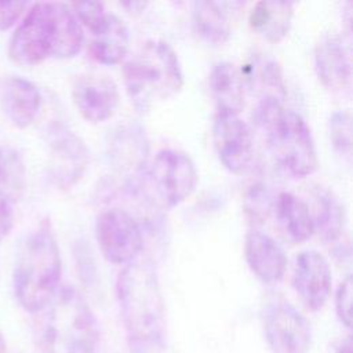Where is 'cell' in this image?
<instances>
[{
  "instance_id": "cell-28",
  "label": "cell",
  "mask_w": 353,
  "mask_h": 353,
  "mask_svg": "<svg viewBox=\"0 0 353 353\" xmlns=\"http://www.w3.org/2000/svg\"><path fill=\"white\" fill-rule=\"evenodd\" d=\"M335 312L339 321L350 328L352 327V277L346 279L339 284L335 294Z\"/></svg>"
},
{
  "instance_id": "cell-32",
  "label": "cell",
  "mask_w": 353,
  "mask_h": 353,
  "mask_svg": "<svg viewBox=\"0 0 353 353\" xmlns=\"http://www.w3.org/2000/svg\"><path fill=\"white\" fill-rule=\"evenodd\" d=\"M0 353H6V341L0 332Z\"/></svg>"
},
{
  "instance_id": "cell-20",
  "label": "cell",
  "mask_w": 353,
  "mask_h": 353,
  "mask_svg": "<svg viewBox=\"0 0 353 353\" xmlns=\"http://www.w3.org/2000/svg\"><path fill=\"white\" fill-rule=\"evenodd\" d=\"M273 208L283 232L292 243H303L313 234V215L307 204L295 194L280 193L274 200Z\"/></svg>"
},
{
  "instance_id": "cell-26",
  "label": "cell",
  "mask_w": 353,
  "mask_h": 353,
  "mask_svg": "<svg viewBox=\"0 0 353 353\" xmlns=\"http://www.w3.org/2000/svg\"><path fill=\"white\" fill-rule=\"evenodd\" d=\"M274 207V201L263 183H255L244 197V211L252 223H263Z\"/></svg>"
},
{
  "instance_id": "cell-25",
  "label": "cell",
  "mask_w": 353,
  "mask_h": 353,
  "mask_svg": "<svg viewBox=\"0 0 353 353\" xmlns=\"http://www.w3.org/2000/svg\"><path fill=\"white\" fill-rule=\"evenodd\" d=\"M26 183V168L21 153L0 143V189L10 194H18Z\"/></svg>"
},
{
  "instance_id": "cell-29",
  "label": "cell",
  "mask_w": 353,
  "mask_h": 353,
  "mask_svg": "<svg viewBox=\"0 0 353 353\" xmlns=\"http://www.w3.org/2000/svg\"><path fill=\"white\" fill-rule=\"evenodd\" d=\"M28 3L25 1H0V30L11 28L22 15Z\"/></svg>"
},
{
  "instance_id": "cell-21",
  "label": "cell",
  "mask_w": 353,
  "mask_h": 353,
  "mask_svg": "<svg viewBox=\"0 0 353 353\" xmlns=\"http://www.w3.org/2000/svg\"><path fill=\"white\" fill-rule=\"evenodd\" d=\"M294 6L288 1H258L250 12V26L270 43H279L290 30Z\"/></svg>"
},
{
  "instance_id": "cell-10",
  "label": "cell",
  "mask_w": 353,
  "mask_h": 353,
  "mask_svg": "<svg viewBox=\"0 0 353 353\" xmlns=\"http://www.w3.org/2000/svg\"><path fill=\"white\" fill-rule=\"evenodd\" d=\"M47 145L50 178L59 188L73 186L83 176L90 160L84 141L66 124L54 121L47 130Z\"/></svg>"
},
{
  "instance_id": "cell-27",
  "label": "cell",
  "mask_w": 353,
  "mask_h": 353,
  "mask_svg": "<svg viewBox=\"0 0 353 353\" xmlns=\"http://www.w3.org/2000/svg\"><path fill=\"white\" fill-rule=\"evenodd\" d=\"M330 138L336 150L343 154L352 152V117L349 112H334L328 123Z\"/></svg>"
},
{
  "instance_id": "cell-7",
  "label": "cell",
  "mask_w": 353,
  "mask_h": 353,
  "mask_svg": "<svg viewBox=\"0 0 353 353\" xmlns=\"http://www.w3.org/2000/svg\"><path fill=\"white\" fill-rule=\"evenodd\" d=\"M197 182L199 174L193 160L188 153L178 149L157 152L143 174V183L164 208L185 201L194 192Z\"/></svg>"
},
{
  "instance_id": "cell-18",
  "label": "cell",
  "mask_w": 353,
  "mask_h": 353,
  "mask_svg": "<svg viewBox=\"0 0 353 353\" xmlns=\"http://www.w3.org/2000/svg\"><path fill=\"white\" fill-rule=\"evenodd\" d=\"M314 69L319 80L330 90L345 88L350 80V61L336 36H324L314 48Z\"/></svg>"
},
{
  "instance_id": "cell-23",
  "label": "cell",
  "mask_w": 353,
  "mask_h": 353,
  "mask_svg": "<svg viewBox=\"0 0 353 353\" xmlns=\"http://www.w3.org/2000/svg\"><path fill=\"white\" fill-rule=\"evenodd\" d=\"M313 223L325 243H335L342 237L346 225V212L339 199L331 190L319 189L316 193Z\"/></svg>"
},
{
  "instance_id": "cell-14",
  "label": "cell",
  "mask_w": 353,
  "mask_h": 353,
  "mask_svg": "<svg viewBox=\"0 0 353 353\" xmlns=\"http://www.w3.org/2000/svg\"><path fill=\"white\" fill-rule=\"evenodd\" d=\"M292 285L309 310H320L331 294V269L327 259L314 250L299 252L294 265Z\"/></svg>"
},
{
  "instance_id": "cell-15",
  "label": "cell",
  "mask_w": 353,
  "mask_h": 353,
  "mask_svg": "<svg viewBox=\"0 0 353 353\" xmlns=\"http://www.w3.org/2000/svg\"><path fill=\"white\" fill-rule=\"evenodd\" d=\"M244 256L251 272L263 283H277L287 268L284 250L269 234L251 230L245 236Z\"/></svg>"
},
{
  "instance_id": "cell-31",
  "label": "cell",
  "mask_w": 353,
  "mask_h": 353,
  "mask_svg": "<svg viewBox=\"0 0 353 353\" xmlns=\"http://www.w3.org/2000/svg\"><path fill=\"white\" fill-rule=\"evenodd\" d=\"M334 353H353V343H352V338L347 335L345 339H342L338 346L335 347Z\"/></svg>"
},
{
  "instance_id": "cell-17",
  "label": "cell",
  "mask_w": 353,
  "mask_h": 353,
  "mask_svg": "<svg viewBox=\"0 0 353 353\" xmlns=\"http://www.w3.org/2000/svg\"><path fill=\"white\" fill-rule=\"evenodd\" d=\"M88 52L103 65L119 63L128 51L130 34L124 21L113 12H106L103 21L91 32Z\"/></svg>"
},
{
  "instance_id": "cell-24",
  "label": "cell",
  "mask_w": 353,
  "mask_h": 353,
  "mask_svg": "<svg viewBox=\"0 0 353 353\" xmlns=\"http://www.w3.org/2000/svg\"><path fill=\"white\" fill-rule=\"evenodd\" d=\"M247 80L256 87L263 97H273L283 101L287 88L280 65L270 58H255L247 65Z\"/></svg>"
},
{
  "instance_id": "cell-9",
  "label": "cell",
  "mask_w": 353,
  "mask_h": 353,
  "mask_svg": "<svg viewBox=\"0 0 353 353\" xmlns=\"http://www.w3.org/2000/svg\"><path fill=\"white\" fill-rule=\"evenodd\" d=\"M265 338L274 353H307L312 327L306 317L285 301L269 302L262 312Z\"/></svg>"
},
{
  "instance_id": "cell-8",
  "label": "cell",
  "mask_w": 353,
  "mask_h": 353,
  "mask_svg": "<svg viewBox=\"0 0 353 353\" xmlns=\"http://www.w3.org/2000/svg\"><path fill=\"white\" fill-rule=\"evenodd\" d=\"M95 237L102 255L112 263H130L143 247V234L135 218L121 208L102 211L95 222Z\"/></svg>"
},
{
  "instance_id": "cell-16",
  "label": "cell",
  "mask_w": 353,
  "mask_h": 353,
  "mask_svg": "<svg viewBox=\"0 0 353 353\" xmlns=\"http://www.w3.org/2000/svg\"><path fill=\"white\" fill-rule=\"evenodd\" d=\"M1 108L7 119L18 128L30 125L41 108L39 88L21 76H11L3 85Z\"/></svg>"
},
{
  "instance_id": "cell-11",
  "label": "cell",
  "mask_w": 353,
  "mask_h": 353,
  "mask_svg": "<svg viewBox=\"0 0 353 353\" xmlns=\"http://www.w3.org/2000/svg\"><path fill=\"white\" fill-rule=\"evenodd\" d=\"M149 142L145 131L134 123L119 125L109 137L108 157L112 168L128 189H138L146 171Z\"/></svg>"
},
{
  "instance_id": "cell-13",
  "label": "cell",
  "mask_w": 353,
  "mask_h": 353,
  "mask_svg": "<svg viewBox=\"0 0 353 353\" xmlns=\"http://www.w3.org/2000/svg\"><path fill=\"white\" fill-rule=\"evenodd\" d=\"M72 98L77 110L87 121L102 123L114 114L120 94L112 77L90 73L80 76L74 81Z\"/></svg>"
},
{
  "instance_id": "cell-22",
  "label": "cell",
  "mask_w": 353,
  "mask_h": 353,
  "mask_svg": "<svg viewBox=\"0 0 353 353\" xmlns=\"http://www.w3.org/2000/svg\"><path fill=\"white\" fill-rule=\"evenodd\" d=\"M229 3L216 1H194L192 8L193 28L201 40L211 46H222L232 33L229 12L226 10Z\"/></svg>"
},
{
  "instance_id": "cell-19",
  "label": "cell",
  "mask_w": 353,
  "mask_h": 353,
  "mask_svg": "<svg viewBox=\"0 0 353 353\" xmlns=\"http://www.w3.org/2000/svg\"><path fill=\"white\" fill-rule=\"evenodd\" d=\"M210 90L218 113L239 114L244 108L243 79L230 62H218L210 73Z\"/></svg>"
},
{
  "instance_id": "cell-4",
  "label": "cell",
  "mask_w": 353,
  "mask_h": 353,
  "mask_svg": "<svg viewBox=\"0 0 353 353\" xmlns=\"http://www.w3.org/2000/svg\"><path fill=\"white\" fill-rule=\"evenodd\" d=\"M44 310L37 336L41 353H98V320L76 288H59Z\"/></svg>"
},
{
  "instance_id": "cell-5",
  "label": "cell",
  "mask_w": 353,
  "mask_h": 353,
  "mask_svg": "<svg viewBox=\"0 0 353 353\" xmlns=\"http://www.w3.org/2000/svg\"><path fill=\"white\" fill-rule=\"evenodd\" d=\"M252 119L265 132L274 160L292 176L305 178L317 167L310 128L301 114L288 110L273 97L261 98Z\"/></svg>"
},
{
  "instance_id": "cell-6",
  "label": "cell",
  "mask_w": 353,
  "mask_h": 353,
  "mask_svg": "<svg viewBox=\"0 0 353 353\" xmlns=\"http://www.w3.org/2000/svg\"><path fill=\"white\" fill-rule=\"evenodd\" d=\"M127 94L139 112L178 94L183 73L174 48L164 40L145 41L123 66Z\"/></svg>"
},
{
  "instance_id": "cell-2",
  "label": "cell",
  "mask_w": 353,
  "mask_h": 353,
  "mask_svg": "<svg viewBox=\"0 0 353 353\" xmlns=\"http://www.w3.org/2000/svg\"><path fill=\"white\" fill-rule=\"evenodd\" d=\"M84 41L83 28L63 3H34L11 36L10 58L19 65H36L48 58L74 57Z\"/></svg>"
},
{
  "instance_id": "cell-12",
  "label": "cell",
  "mask_w": 353,
  "mask_h": 353,
  "mask_svg": "<svg viewBox=\"0 0 353 353\" xmlns=\"http://www.w3.org/2000/svg\"><path fill=\"white\" fill-rule=\"evenodd\" d=\"M212 142L221 163L233 174H243L252 160V134L239 114L216 113Z\"/></svg>"
},
{
  "instance_id": "cell-1",
  "label": "cell",
  "mask_w": 353,
  "mask_h": 353,
  "mask_svg": "<svg viewBox=\"0 0 353 353\" xmlns=\"http://www.w3.org/2000/svg\"><path fill=\"white\" fill-rule=\"evenodd\" d=\"M116 295L130 352L161 353L167 338L165 303L153 265H125L116 281Z\"/></svg>"
},
{
  "instance_id": "cell-3",
  "label": "cell",
  "mask_w": 353,
  "mask_h": 353,
  "mask_svg": "<svg viewBox=\"0 0 353 353\" xmlns=\"http://www.w3.org/2000/svg\"><path fill=\"white\" fill-rule=\"evenodd\" d=\"M61 273L57 239L43 223L21 241L17 251L12 285L19 306L29 313L44 310L59 290Z\"/></svg>"
},
{
  "instance_id": "cell-30",
  "label": "cell",
  "mask_w": 353,
  "mask_h": 353,
  "mask_svg": "<svg viewBox=\"0 0 353 353\" xmlns=\"http://www.w3.org/2000/svg\"><path fill=\"white\" fill-rule=\"evenodd\" d=\"M14 226V208L10 196L0 189V241L8 236Z\"/></svg>"
}]
</instances>
